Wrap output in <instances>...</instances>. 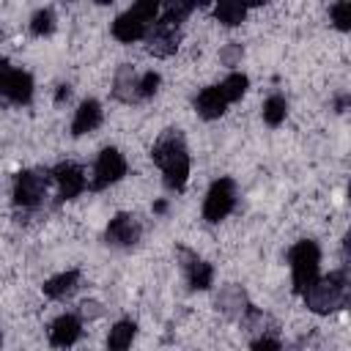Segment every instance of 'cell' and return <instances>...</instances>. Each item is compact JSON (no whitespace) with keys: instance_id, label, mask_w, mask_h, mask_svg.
I'll list each match as a JSON object with an SVG mask.
<instances>
[{"instance_id":"cell-1","label":"cell","mask_w":351,"mask_h":351,"mask_svg":"<svg viewBox=\"0 0 351 351\" xmlns=\"http://www.w3.org/2000/svg\"><path fill=\"white\" fill-rule=\"evenodd\" d=\"M302 296H304V304L313 313L326 315V313H332V310L346 304V299H348V277H346V271H332L329 277L315 280Z\"/></svg>"},{"instance_id":"cell-2","label":"cell","mask_w":351,"mask_h":351,"mask_svg":"<svg viewBox=\"0 0 351 351\" xmlns=\"http://www.w3.org/2000/svg\"><path fill=\"white\" fill-rule=\"evenodd\" d=\"M156 14H159V3L156 0H143L112 22V36L118 41H126V44L137 41L148 33V25L156 19Z\"/></svg>"},{"instance_id":"cell-3","label":"cell","mask_w":351,"mask_h":351,"mask_svg":"<svg viewBox=\"0 0 351 351\" xmlns=\"http://www.w3.org/2000/svg\"><path fill=\"white\" fill-rule=\"evenodd\" d=\"M288 261H291V271H293V291L296 293H304L318 280L321 252H318L315 241H299V244H293L291 252H288Z\"/></svg>"},{"instance_id":"cell-4","label":"cell","mask_w":351,"mask_h":351,"mask_svg":"<svg viewBox=\"0 0 351 351\" xmlns=\"http://www.w3.org/2000/svg\"><path fill=\"white\" fill-rule=\"evenodd\" d=\"M233 203H236L233 181L230 178H219V181L211 184V189H208V195L203 200V217L208 222H219V219H225L230 214Z\"/></svg>"},{"instance_id":"cell-5","label":"cell","mask_w":351,"mask_h":351,"mask_svg":"<svg viewBox=\"0 0 351 351\" xmlns=\"http://www.w3.org/2000/svg\"><path fill=\"white\" fill-rule=\"evenodd\" d=\"M47 184H49V173L47 170H25V173H19L16 176V184H14V200H16V206L33 208L44 197Z\"/></svg>"},{"instance_id":"cell-6","label":"cell","mask_w":351,"mask_h":351,"mask_svg":"<svg viewBox=\"0 0 351 351\" xmlns=\"http://www.w3.org/2000/svg\"><path fill=\"white\" fill-rule=\"evenodd\" d=\"M123 173H126V159L121 156V151H115V148H104V151L99 154V159H96L90 186H93V189H104V186L121 181Z\"/></svg>"},{"instance_id":"cell-7","label":"cell","mask_w":351,"mask_h":351,"mask_svg":"<svg viewBox=\"0 0 351 351\" xmlns=\"http://www.w3.org/2000/svg\"><path fill=\"white\" fill-rule=\"evenodd\" d=\"M178 41H181L178 25H173L167 19H159V22H154V27L148 33V52L156 55V58H167L178 49Z\"/></svg>"},{"instance_id":"cell-8","label":"cell","mask_w":351,"mask_h":351,"mask_svg":"<svg viewBox=\"0 0 351 351\" xmlns=\"http://www.w3.org/2000/svg\"><path fill=\"white\" fill-rule=\"evenodd\" d=\"M140 233H143V225L134 214H118L115 219H110L104 239L112 247H132L140 239Z\"/></svg>"},{"instance_id":"cell-9","label":"cell","mask_w":351,"mask_h":351,"mask_svg":"<svg viewBox=\"0 0 351 351\" xmlns=\"http://www.w3.org/2000/svg\"><path fill=\"white\" fill-rule=\"evenodd\" d=\"M52 178L58 181V186H60V197H66V200L77 197V195L85 189V170H82L80 165H74V162H63V165H58V167L52 170Z\"/></svg>"},{"instance_id":"cell-10","label":"cell","mask_w":351,"mask_h":351,"mask_svg":"<svg viewBox=\"0 0 351 351\" xmlns=\"http://www.w3.org/2000/svg\"><path fill=\"white\" fill-rule=\"evenodd\" d=\"M151 156H154V162H156L159 167H165L167 162L178 159V156H186V145H184L181 132H178V129H167V132L156 140V145H154Z\"/></svg>"},{"instance_id":"cell-11","label":"cell","mask_w":351,"mask_h":351,"mask_svg":"<svg viewBox=\"0 0 351 351\" xmlns=\"http://www.w3.org/2000/svg\"><path fill=\"white\" fill-rule=\"evenodd\" d=\"M80 335H82V324H80L77 315H60L49 326V343L58 346V348H66V346L77 343Z\"/></svg>"},{"instance_id":"cell-12","label":"cell","mask_w":351,"mask_h":351,"mask_svg":"<svg viewBox=\"0 0 351 351\" xmlns=\"http://www.w3.org/2000/svg\"><path fill=\"white\" fill-rule=\"evenodd\" d=\"M99 123H101V107H99V101L88 99V101L80 104V110H77V115L71 121V134L80 137L85 132H93Z\"/></svg>"},{"instance_id":"cell-13","label":"cell","mask_w":351,"mask_h":351,"mask_svg":"<svg viewBox=\"0 0 351 351\" xmlns=\"http://www.w3.org/2000/svg\"><path fill=\"white\" fill-rule=\"evenodd\" d=\"M121 101H137L140 99V77L134 74L132 66H121L115 74V90H112Z\"/></svg>"},{"instance_id":"cell-14","label":"cell","mask_w":351,"mask_h":351,"mask_svg":"<svg viewBox=\"0 0 351 351\" xmlns=\"http://www.w3.org/2000/svg\"><path fill=\"white\" fill-rule=\"evenodd\" d=\"M225 107H228V101H225L219 85H211V88H206V90L197 96V112H200L206 121L219 118V115L225 112Z\"/></svg>"},{"instance_id":"cell-15","label":"cell","mask_w":351,"mask_h":351,"mask_svg":"<svg viewBox=\"0 0 351 351\" xmlns=\"http://www.w3.org/2000/svg\"><path fill=\"white\" fill-rule=\"evenodd\" d=\"M181 255L186 258V277H189V285L192 288H197V291H206L208 285H211V277H214V269H211V263H206V261H200V258H195V255H189V252H184L181 250Z\"/></svg>"},{"instance_id":"cell-16","label":"cell","mask_w":351,"mask_h":351,"mask_svg":"<svg viewBox=\"0 0 351 351\" xmlns=\"http://www.w3.org/2000/svg\"><path fill=\"white\" fill-rule=\"evenodd\" d=\"M77 282H80V274L77 271H60V274H55V277H49L44 282V293L49 299H66V296L74 293Z\"/></svg>"},{"instance_id":"cell-17","label":"cell","mask_w":351,"mask_h":351,"mask_svg":"<svg viewBox=\"0 0 351 351\" xmlns=\"http://www.w3.org/2000/svg\"><path fill=\"white\" fill-rule=\"evenodd\" d=\"M162 173H165V186L181 192L186 186V178H189V156H178V159L167 162L162 167Z\"/></svg>"},{"instance_id":"cell-18","label":"cell","mask_w":351,"mask_h":351,"mask_svg":"<svg viewBox=\"0 0 351 351\" xmlns=\"http://www.w3.org/2000/svg\"><path fill=\"white\" fill-rule=\"evenodd\" d=\"M134 332L137 326L132 321H118L112 329H110V337H107V351H126L134 340Z\"/></svg>"},{"instance_id":"cell-19","label":"cell","mask_w":351,"mask_h":351,"mask_svg":"<svg viewBox=\"0 0 351 351\" xmlns=\"http://www.w3.org/2000/svg\"><path fill=\"white\" fill-rule=\"evenodd\" d=\"M5 96H8L11 101H19V104L27 101V99L33 96V80H30V74H27V71H14Z\"/></svg>"},{"instance_id":"cell-20","label":"cell","mask_w":351,"mask_h":351,"mask_svg":"<svg viewBox=\"0 0 351 351\" xmlns=\"http://www.w3.org/2000/svg\"><path fill=\"white\" fill-rule=\"evenodd\" d=\"M217 304L228 313V315H244V310H247V299H244V293H241V288H225L222 293H219V299H217Z\"/></svg>"},{"instance_id":"cell-21","label":"cell","mask_w":351,"mask_h":351,"mask_svg":"<svg viewBox=\"0 0 351 351\" xmlns=\"http://www.w3.org/2000/svg\"><path fill=\"white\" fill-rule=\"evenodd\" d=\"M214 14H217V19L222 22V25H228V27H233V25H239L244 16H247V5H241V3H230V0H225V3H219L217 8H214Z\"/></svg>"},{"instance_id":"cell-22","label":"cell","mask_w":351,"mask_h":351,"mask_svg":"<svg viewBox=\"0 0 351 351\" xmlns=\"http://www.w3.org/2000/svg\"><path fill=\"white\" fill-rule=\"evenodd\" d=\"M247 85H250V80H247L244 74H230V77H225V80H222L219 90H222L225 101L230 104V101H236V99H241V96H244Z\"/></svg>"},{"instance_id":"cell-23","label":"cell","mask_w":351,"mask_h":351,"mask_svg":"<svg viewBox=\"0 0 351 351\" xmlns=\"http://www.w3.org/2000/svg\"><path fill=\"white\" fill-rule=\"evenodd\" d=\"M285 112H288V104L282 96H269L266 104H263V121L269 126H280L285 121Z\"/></svg>"},{"instance_id":"cell-24","label":"cell","mask_w":351,"mask_h":351,"mask_svg":"<svg viewBox=\"0 0 351 351\" xmlns=\"http://www.w3.org/2000/svg\"><path fill=\"white\" fill-rule=\"evenodd\" d=\"M52 27H55V14H52L49 8L33 14V19H30V30H33L36 36H47V33H52Z\"/></svg>"},{"instance_id":"cell-25","label":"cell","mask_w":351,"mask_h":351,"mask_svg":"<svg viewBox=\"0 0 351 351\" xmlns=\"http://www.w3.org/2000/svg\"><path fill=\"white\" fill-rule=\"evenodd\" d=\"M332 22L340 30H348L351 27V3H335L332 5Z\"/></svg>"},{"instance_id":"cell-26","label":"cell","mask_w":351,"mask_h":351,"mask_svg":"<svg viewBox=\"0 0 351 351\" xmlns=\"http://www.w3.org/2000/svg\"><path fill=\"white\" fill-rule=\"evenodd\" d=\"M156 88H159V74H156V71H145V74L140 77V99L154 96Z\"/></svg>"},{"instance_id":"cell-27","label":"cell","mask_w":351,"mask_h":351,"mask_svg":"<svg viewBox=\"0 0 351 351\" xmlns=\"http://www.w3.org/2000/svg\"><path fill=\"white\" fill-rule=\"evenodd\" d=\"M16 69L8 66V60H0V96L8 93V85H11V77H14Z\"/></svg>"},{"instance_id":"cell-28","label":"cell","mask_w":351,"mask_h":351,"mask_svg":"<svg viewBox=\"0 0 351 351\" xmlns=\"http://www.w3.org/2000/svg\"><path fill=\"white\" fill-rule=\"evenodd\" d=\"M252 351H280V343L274 337H258L252 343Z\"/></svg>"},{"instance_id":"cell-29","label":"cell","mask_w":351,"mask_h":351,"mask_svg":"<svg viewBox=\"0 0 351 351\" xmlns=\"http://www.w3.org/2000/svg\"><path fill=\"white\" fill-rule=\"evenodd\" d=\"M80 315L82 318H96V315H101V304L99 302H82L80 304Z\"/></svg>"},{"instance_id":"cell-30","label":"cell","mask_w":351,"mask_h":351,"mask_svg":"<svg viewBox=\"0 0 351 351\" xmlns=\"http://www.w3.org/2000/svg\"><path fill=\"white\" fill-rule=\"evenodd\" d=\"M165 208H167V203H165V200H159V203H154V211H156V214H162Z\"/></svg>"},{"instance_id":"cell-31","label":"cell","mask_w":351,"mask_h":351,"mask_svg":"<svg viewBox=\"0 0 351 351\" xmlns=\"http://www.w3.org/2000/svg\"><path fill=\"white\" fill-rule=\"evenodd\" d=\"M60 99H69V88H66V85L58 90V101H60Z\"/></svg>"},{"instance_id":"cell-32","label":"cell","mask_w":351,"mask_h":351,"mask_svg":"<svg viewBox=\"0 0 351 351\" xmlns=\"http://www.w3.org/2000/svg\"><path fill=\"white\" fill-rule=\"evenodd\" d=\"M0 346H3V335H0Z\"/></svg>"}]
</instances>
